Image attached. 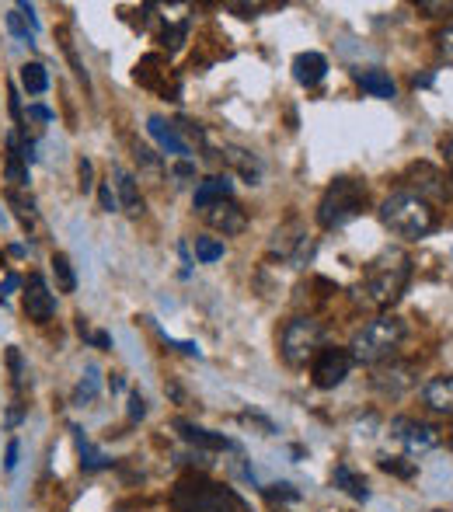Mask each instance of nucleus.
<instances>
[{"label":"nucleus","instance_id":"46","mask_svg":"<svg viewBox=\"0 0 453 512\" xmlns=\"http://www.w3.org/2000/svg\"><path fill=\"white\" fill-rule=\"evenodd\" d=\"M433 84V74H426V77H415V88H429Z\"/></svg>","mask_w":453,"mask_h":512},{"label":"nucleus","instance_id":"44","mask_svg":"<svg viewBox=\"0 0 453 512\" xmlns=\"http://www.w3.org/2000/svg\"><path fill=\"white\" fill-rule=\"evenodd\" d=\"M422 11H453V4H429V0H422Z\"/></svg>","mask_w":453,"mask_h":512},{"label":"nucleus","instance_id":"36","mask_svg":"<svg viewBox=\"0 0 453 512\" xmlns=\"http://www.w3.org/2000/svg\"><path fill=\"white\" fill-rule=\"evenodd\" d=\"M147 418V401L143 394H129V422H143Z\"/></svg>","mask_w":453,"mask_h":512},{"label":"nucleus","instance_id":"29","mask_svg":"<svg viewBox=\"0 0 453 512\" xmlns=\"http://www.w3.org/2000/svg\"><path fill=\"white\" fill-rule=\"evenodd\" d=\"M380 471L394 474V478H415V460H405V457H380Z\"/></svg>","mask_w":453,"mask_h":512},{"label":"nucleus","instance_id":"31","mask_svg":"<svg viewBox=\"0 0 453 512\" xmlns=\"http://www.w3.org/2000/svg\"><path fill=\"white\" fill-rule=\"evenodd\" d=\"M136 164H140L143 171H150V175H161V171H164L161 157H157L150 147H136Z\"/></svg>","mask_w":453,"mask_h":512},{"label":"nucleus","instance_id":"30","mask_svg":"<svg viewBox=\"0 0 453 512\" xmlns=\"http://www.w3.org/2000/svg\"><path fill=\"white\" fill-rule=\"evenodd\" d=\"M7 28H11V35H18L21 42H28V46H32V39H35V28L28 25L25 18H21V14H18V7H14V11L7 14Z\"/></svg>","mask_w":453,"mask_h":512},{"label":"nucleus","instance_id":"37","mask_svg":"<svg viewBox=\"0 0 453 512\" xmlns=\"http://www.w3.org/2000/svg\"><path fill=\"white\" fill-rule=\"evenodd\" d=\"M98 196H102V209H109V213H115V209H119V199H115L112 182H102V189H98Z\"/></svg>","mask_w":453,"mask_h":512},{"label":"nucleus","instance_id":"13","mask_svg":"<svg viewBox=\"0 0 453 512\" xmlns=\"http://www.w3.org/2000/svg\"><path fill=\"white\" fill-rule=\"evenodd\" d=\"M175 429H178V436H182L189 446H196V450H217V453L220 450H237L234 439H227L224 432H213V429H206V425L189 422V418H178Z\"/></svg>","mask_w":453,"mask_h":512},{"label":"nucleus","instance_id":"9","mask_svg":"<svg viewBox=\"0 0 453 512\" xmlns=\"http://www.w3.org/2000/svg\"><path fill=\"white\" fill-rule=\"evenodd\" d=\"M412 387H415V366L412 363H391V366H380V370L373 373V391L387 401L405 398Z\"/></svg>","mask_w":453,"mask_h":512},{"label":"nucleus","instance_id":"24","mask_svg":"<svg viewBox=\"0 0 453 512\" xmlns=\"http://www.w3.org/2000/svg\"><path fill=\"white\" fill-rule=\"evenodd\" d=\"M227 161L234 164L237 171H241V178L248 185H258V178H262V164L255 161V157L248 154V150H237V147H227Z\"/></svg>","mask_w":453,"mask_h":512},{"label":"nucleus","instance_id":"38","mask_svg":"<svg viewBox=\"0 0 453 512\" xmlns=\"http://www.w3.org/2000/svg\"><path fill=\"white\" fill-rule=\"evenodd\" d=\"M269 4H227V11H237V18H255L258 11H265Z\"/></svg>","mask_w":453,"mask_h":512},{"label":"nucleus","instance_id":"22","mask_svg":"<svg viewBox=\"0 0 453 512\" xmlns=\"http://www.w3.org/2000/svg\"><path fill=\"white\" fill-rule=\"evenodd\" d=\"M4 199H7V206L14 209V216H18V223L25 230H32L35 223H39V213H35V199L32 196H25V192H18V189H11V185H7Z\"/></svg>","mask_w":453,"mask_h":512},{"label":"nucleus","instance_id":"17","mask_svg":"<svg viewBox=\"0 0 453 512\" xmlns=\"http://www.w3.org/2000/svg\"><path fill=\"white\" fill-rule=\"evenodd\" d=\"M328 74V60L321 53H300L297 60H293V77H297L300 88H314V84H321Z\"/></svg>","mask_w":453,"mask_h":512},{"label":"nucleus","instance_id":"25","mask_svg":"<svg viewBox=\"0 0 453 512\" xmlns=\"http://www.w3.org/2000/svg\"><path fill=\"white\" fill-rule=\"evenodd\" d=\"M21 88H25L28 95H46L49 70L42 67V63H25V67H21Z\"/></svg>","mask_w":453,"mask_h":512},{"label":"nucleus","instance_id":"33","mask_svg":"<svg viewBox=\"0 0 453 512\" xmlns=\"http://www.w3.org/2000/svg\"><path fill=\"white\" fill-rule=\"evenodd\" d=\"M436 42H440V56L447 60V67H453V25L443 28V32L436 35Z\"/></svg>","mask_w":453,"mask_h":512},{"label":"nucleus","instance_id":"18","mask_svg":"<svg viewBox=\"0 0 453 512\" xmlns=\"http://www.w3.org/2000/svg\"><path fill=\"white\" fill-rule=\"evenodd\" d=\"M230 192H234V182H230L227 175H206L203 182L196 185V209L203 213V209L224 203V199H230Z\"/></svg>","mask_w":453,"mask_h":512},{"label":"nucleus","instance_id":"28","mask_svg":"<svg viewBox=\"0 0 453 512\" xmlns=\"http://www.w3.org/2000/svg\"><path fill=\"white\" fill-rule=\"evenodd\" d=\"M196 258L203 265H213L224 258V241H217V237H196Z\"/></svg>","mask_w":453,"mask_h":512},{"label":"nucleus","instance_id":"6","mask_svg":"<svg viewBox=\"0 0 453 512\" xmlns=\"http://www.w3.org/2000/svg\"><path fill=\"white\" fill-rule=\"evenodd\" d=\"M328 328L318 317H290L279 331V356L286 366H307L325 349Z\"/></svg>","mask_w":453,"mask_h":512},{"label":"nucleus","instance_id":"4","mask_svg":"<svg viewBox=\"0 0 453 512\" xmlns=\"http://www.w3.org/2000/svg\"><path fill=\"white\" fill-rule=\"evenodd\" d=\"M171 509L175 512H251L248 502L234 488L210 481L206 474H185L171 492Z\"/></svg>","mask_w":453,"mask_h":512},{"label":"nucleus","instance_id":"19","mask_svg":"<svg viewBox=\"0 0 453 512\" xmlns=\"http://www.w3.org/2000/svg\"><path fill=\"white\" fill-rule=\"evenodd\" d=\"M356 84L366 91V95L373 98H384V102H391V98H398V84L391 81V74L387 70H363V74H356Z\"/></svg>","mask_w":453,"mask_h":512},{"label":"nucleus","instance_id":"48","mask_svg":"<svg viewBox=\"0 0 453 512\" xmlns=\"http://www.w3.org/2000/svg\"><path fill=\"white\" fill-rule=\"evenodd\" d=\"M122 387H126V380H122V377H119V373H115V377H112V391H115V394H119V391H122Z\"/></svg>","mask_w":453,"mask_h":512},{"label":"nucleus","instance_id":"34","mask_svg":"<svg viewBox=\"0 0 453 512\" xmlns=\"http://www.w3.org/2000/svg\"><path fill=\"white\" fill-rule=\"evenodd\" d=\"M265 495H269V499H286V502H297L300 499L297 488L286 485V481H283V485H269V488H265Z\"/></svg>","mask_w":453,"mask_h":512},{"label":"nucleus","instance_id":"16","mask_svg":"<svg viewBox=\"0 0 453 512\" xmlns=\"http://www.w3.org/2000/svg\"><path fill=\"white\" fill-rule=\"evenodd\" d=\"M112 189H115V199H119V206L126 209V213L140 216L143 213V196H140V185H136V178L129 175L126 168H112Z\"/></svg>","mask_w":453,"mask_h":512},{"label":"nucleus","instance_id":"43","mask_svg":"<svg viewBox=\"0 0 453 512\" xmlns=\"http://www.w3.org/2000/svg\"><path fill=\"white\" fill-rule=\"evenodd\" d=\"M88 342L98 345V349H112V335H109V331H91Z\"/></svg>","mask_w":453,"mask_h":512},{"label":"nucleus","instance_id":"11","mask_svg":"<svg viewBox=\"0 0 453 512\" xmlns=\"http://www.w3.org/2000/svg\"><path fill=\"white\" fill-rule=\"evenodd\" d=\"M147 133L154 136L157 147H161L164 154H175L178 161H189L192 147H189V140H185L182 129H178L175 122L161 119V115H150V119H147Z\"/></svg>","mask_w":453,"mask_h":512},{"label":"nucleus","instance_id":"32","mask_svg":"<svg viewBox=\"0 0 453 512\" xmlns=\"http://www.w3.org/2000/svg\"><path fill=\"white\" fill-rule=\"evenodd\" d=\"M168 175L175 178V185H185V182H192V178H196V164H192V161H175L168 168Z\"/></svg>","mask_w":453,"mask_h":512},{"label":"nucleus","instance_id":"27","mask_svg":"<svg viewBox=\"0 0 453 512\" xmlns=\"http://www.w3.org/2000/svg\"><path fill=\"white\" fill-rule=\"evenodd\" d=\"M185 39H189V21H171L161 32V46L168 49V53H178V49L185 46Z\"/></svg>","mask_w":453,"mask_h":512},{"label":"nucleus","instance_id":"35","mask_svg":"<svg viewBox=\"0 0 453 512\" xmlns=\"http://www.w3.org/2000/svg\"><path fill=\"white\" fill-rule=\"evenodd\" d=\"M77 175H81V192L95 189V182H91V178H95V164H91L88 157H81V164H77Z\"/></svg>","mask_w":453,"mask_h":512},{"label":"nucleus","instance_id":"42","mask_svg":"<svg viewBox=\"0 0 453 512\" xmlns=\"http://www.w3.org/2000/svg\"><path fill=\"white\" fill-rule=\"evenodd\" d=\"M7 366H11L14 380L21 384V352H18V349H7Z\"/></svg>","mask_w":453,"mask_h":512},{"label":"nucleus","instance_id":"1","mask_svg":"<svg viewBox=\"0 0 453 512\" xmlns=\"http://www.w3.org/2000/svg\"><path fill=\"white\" fill-rule=\"evenodd\" d=\"M412 283V258L401 248L380 251L373 262H366L363 283H359V300L370 307H391L405 297Z\"/></svg>","mask_w":453,"mask_h":512},{"label":"nucleus","instance_id":"23","mask_svg":"<svg viewBox=\"0 0 453 512\" xmlns=\"http://www.w3.org/2000/svg\"><path fill=\"white\" fill-rule=\"evenodd\" d=\"M98 394H102V373H98V366H88L74 391V405H95Z\"/></svg>","mask_w":453,"mask_h":512},{"label":"nucleus","instance_id":"5","mask_svg":"<svg viewBox=\"0 0 453 512\" xmlns=\"http://www.w3.org/2000/svg\"><path fill=\"white\" fill-rule=\"evenodd\" d=\"M366 206H370V192H366L363 178L342 175V178H335V182L325 189V196H321L318 223L325 230H339L345 223L356 220V216H363Z\"/></svg>","mask_w":453,"mask_h":512},{"label":"nucleus","instance_id":"21","mask_svg":"<svg viewBox=\"0 0 453 512\" xmlns=\"http://www.w3.org/2000/svg\"><path fill=\"white\" fill-rule=\"evenodd\" d=\"M70 432H74V443H77V453H81V467H84V471H105V467L112 464L109 453L98 450V446L91 443V439L84 436L81 429H70Z\"/></svg>","mask_w":453,"mask_h":512},{"label":"nucleus","instance_id":"20","mask_svg":"<svg viewBox=\"0 0 453 512\" xmlns=\"http://www.w3.org/2000/svg\"><path fill=\"white\" fill-rule=\"evenodd\" d=\"M332 485L335 488H342L349 499H356V502H366L370 499V485H366V478L359 471H352L349 464H339L332 471Z\"/></svg>","mask_w":453,"mask_h":512},{"label":"nucleus","instance_id":"10","mask_svg":"<svg viewBox=\"0 0 453 512\" xmlns=\"http://www.w3.org/2000/svg\"><path fill=\"white\" fill-rule=\"evenodd\" d=\"M25 314H28V321H35V324L53 321V314H56V293L49 290L46 276H39V272H32L25 283Z\"/></svg>","mask_w":453,"mask_h":512},{"label":"nucleus","instance_id":"14","mask_svg":"<svg viewBox=\"0 0 453 512\" xmlns=\"http://www.w3.org/2000/svg\"><path fill=\"white\" fill-rule=\"evenodd\" d=\"M422 405L440 418H453V373H440L422 387Z\"/></svg>","mask_w":453,"mask_h":512},{"label":"nucleus","instance_id":"45","mask_svg":"<svg viewBox=\"0 0 453 512\" xmlns=\"http://www.w3.org/2000/svg\"><path fill=\"white\" fill-rule=\"evenodd\" d=\"M11 115L14 119H21V102H18V91L11 88Z\"/></svg>","mask_w":453,"mask_h":512},{"label":"nucleus","instance_id":"7","mask_svg":"<svg viewBox=\"0 0 453 512\" xmlns=\"http://www.w3.org/2000/svg\"><path fill=\"white\" fill-rule=\"evenodd\" d=\"M352 366L356 363H352L349 349H342V345H325V349L311 359V384L318 387V391H335V387L345 384Z\"/></svg>","mask_w":453,"mask_h":512},{"label":"nucleus","instance_id":"49","mask_svg":"<svg viewBox=\"0 0 453 512\" xmlns=\"http://www.w3.org/2000/svg\"><path fill=\"white\" fill-rule=\"evenodd\" d=\"M436 512H447V509H436Z\"/></svg>","mask_w":453,"mask_h":512},{"label":"nucleus","instance_id":"26","mask_svg":"<svg viewBox=\"0 0 453 512\" xmlns=\"http://www.w3.org/2000/svg\"><path fill=\"white\" fill-rule=\"evenodd\" d=\"M53 276H56V290L60 293H74L77 290V276H74V265L63 251L53 255Z\"/></svg>","mask_w":453,"mask_h":512},{"label":"nucleus","instance_id":"47","mask_svg":"<svg viewBox=\"0 0 453 512\" xmlns=\"http://www.w3.org/2000/svg\"><path fill=\"white\" fill-rule=\"evenodd\" d=\"M443 154H447V161H450V168H453V136L447 143H443Z\"/></svg>","mask_w":453,"mask_h":512},{"label":"nucleus","instance_id":"39","mask_svg":"<svg viewBox=\"0 0 453 512\" xmlns=\"http://www.w3.org/2000/svg\"><path fill=\"white\" fill-rule=\"evenodd\" d=\"M18 286H21V276H18V272H7V276H4V283H0V300H7V297H11V293L18 290Z\"/></svg>","mask_w":453,"mask_h":512},{"label":"nucleus","instance_id":"41","mask_svg":"<svg viewBox=\"0 0 453 512\" xmlns=\"http://www.w3.org/2000/svg\"><path fill=\"white\" fill-rule=\"evenodd\" d=\"M28 119H35V122H53V112H49L46 105H28Z\"/></svg>","mask_w":453,"mask_h":512},{"label":"nucleus","instance_id":"8","mask_svg":"<svg viewBox=\"0 0 453 512\" xmlns=\"http://www.w3.org/2000/svg\"><path fill=\"white\" fill-rule=\"evenodd\" d=\"M391 436L398 439L408 457H426V453H433L436 446H440V429H436V425L422 422V418H408V415L394 418Z\"/></svg>","mask_w":453,"mask_h":512},{"label":"nucleus","instance_id":"40","mask_svg":"<svg viewBox=\"0 0 453 512\" xmlns=\"http://www.w3.org/2000/svg\"><path fill=\"white\" fill-rule=\"evenodd\" d=\"M4 467H7V471H14V467H18V439H11V443H7V450H4Z\"/></svg>","mask_w":453,"mask_h":512},{"label":"nucleus","instance_id":"12","mask_svg":"<svg viewBox=\"0 0 453 512\" xmlns=\"http://www.w3.org/2000/svg\"><path fill=\"white\" fill-rule=\"evenodd\" d=\"M203 220L210 223L213 230H220L224 237H237L244 227H248V213L234 203V199H224V203L203 209Z\"/></svg>","mask_w":453,"mask_h":512},{"label":"nucleus","instance_id":"15","mask_svg":"<svg viewBox=\"0 0 453 512\" xmlns=\"http://www.w3.org/2000/svg\"><path fill=\"white\" fill-rule=\"evenodd\" d=\"M133 81L143 84V88H150V91H161V95H168V60H164L161 53L143 56V60L136 63V70H133Z\"/></svg>","mask_w":453,"mask_h":512},{"label":"nucleus","instance_id":"3","mask_svg":"<svg viewBox=\"0 0 453 512\" xmlns=\"http://www.w3.org/2000/svg\"><path fill=\"white\" fill-rule=\"evenodd\" d=\"M405 335H408L405 317H398V314L373 317V321H366L363 328L352 335V345H349L352 363H359V366L387 363V359H394V352L401 349Z\"/></svg>","mask_w":453,"mask_h":512},{"label":"nucleus","instance_id":"2","mask_svg":"<svg viewBox=\"0 0 453 512\" xmlns=\"http://www.w3.org/2000/svg\"><path fill=\"white\" fill-rule=\"evenodd\" d=\"M380 223H384L391 234L405 237V241H422V237L436 234L440 227V213L433 209L429 199H422L419 192H391V196L380 203Z\"/></svg>","mask_w":453,"mask_h":512}]
</instances>
